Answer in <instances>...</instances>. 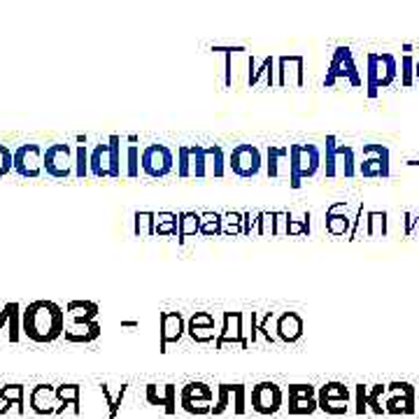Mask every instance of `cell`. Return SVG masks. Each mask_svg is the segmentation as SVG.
I'll list each match as a JSON object with an SVG mask.
<instances>
[{
	"instance_id": "obj_46",
	"label": "cell",
	"mask_w": 419,
	"mask_h": 419,
	"mask_svg": "<svg viewBox=\"0 0 419 419\" xmlns=\"http://www.w3.org/2000/svg\"><path fill=\"white\" fill-rule=\"evenodd\" d=\"M256 235H270L275 238V212H261L259 214V226H256Z\"/></svg>"
},
{
	"instance_id": "obj_24",
	"label": "cell",
	"mask_w": 419,
	"mask_h": 419,
	"mask_svg": "<svg viewBox=\"0 0 419 419\" xmlns=\"http://www.w3.org/2000/svg\"><path fill=\"white\" fill-rule=\"evenodd\" d=\"M226 154L221 150L219 145H212V147H205V171H207V177H217L221 180L228 171L226 166Z\"/></svg>"
},
{
	"instance_id": "obj_25",
	"label": "cell",
	"mask_w": 419,
	"mask_h": 419,
	"mask_svg": "<svg viewBox=\"0 0 419 419\" xmlns=\"http://www.w3.org/2000/svg\"><path fill=\"white\" fill-rule=\"evenodd\" d=\"M154 235L159 238H177L180 235V214L175 212H159L157 214V228Z\"/></svg>"
},
{
	"instance_id": "obj_30",
	"label": "cell",
	"mask_w": 419,
	"mask_h": 419,
	"mask_svg": "<svg viewBox=\"0 0 419 419\" xmlns=\"http://www.w3.org/2000/svg\"><path fill=\"white\" fill-rule=\"evenodd\" d=\"M82 387L79 384H58L56 387V398L58 403L63 405H72V410H75V415H79V403H82Z\"/></svg>"
},
{
	"instance_id": "obj_52",
	"label": "cell",
	"mask_w": 419,
	"mask_h": 419,
	"mask_svg": "<svg viewBox=\"0 0 419 419\" xmlns=\"http://www.w3.org/2000/svg\"><path fill=\"white\" fill-rule=\"evenodd\" d=\"M289 219H292V212H287V209L275 212V238H285V235H287Z\"/></svg>"
},
{
	"instance_id": "obj_19",
	"label": "cell",
	"mask_w": 419,
	"mask_h": 419,
	"mask_svg": "<svg viewBox=\"0 0 419 419\" xmlns=\"http://www.w3.org/2000/svg\"><path fill=\"white\" fill-rule=\"evenodd\" d=\"M277 58L275 56H266L261 61L259 65H256V58H254V54L249 56V75H247V84L249 86H256L259 84V79L263 77L266 79V86L268 89H273L275 86V82H277Z\"/></svg>"
},
{
	"instance_id": "obj_5",
	"label": "cell",
	"mask_w": 419,
	"mask_h": 419,
	"mask_svg": "<svg viewBox=\"0 0 419 419\" xmlns=\"http://www.w3.org/2000/svg\"><path fill=\"white\" fill-rule=\"evenodd\" d=\"M226 166L235 177L254 180L266 168V157L256 145H235L226 159Z\"/></svg>"
},
{
	"instance_id": "obj_34",
	"label": "cell",
	"mask_w": 419,
	"mask_h": 419,
	"mask_svg": "<svg viewBox=\"0 0 419 419\" xmlns=\"http://www.w3.org/2000/svg\"><path fill=\"white\" fill-rule=\"evenodd\" d=\"M124 157H126V168H124V175L128 180H135L140 177V157H143V152L138 150V145H128L124 150Z\"/></svg>"
},
{
	"instance_id": "obj_54",
	"label": "cell",
	"mask_w": 419,
	"mask_h": 419,
	"mask_svg": "<svg viewBox=\"0 0 419 419\" xmlns=\"http://www.w3.org/2000/svg\"><path fill=\"white\" fill-rule=\"evenodd\" d=\"M384 219H387L384 212H368V233L370 235L384 233V224H387Z\"/></svg>"
},
{
	"instance_id": "obj_47",
	"label": "cell",
	"mask_w": 419,
	"mask_h": 419,
	"mask_svg": "<svg viewBox=\"0 0 419 419\" xmlns=\"http://www.w3.org/2000/svg\"><path fill=\"white\" fill-rule=\"evenodd\" d=\"M401 84L403 86L415 84V56H403L401 58Z\"/></svg>"
},
{
	"instance_id": "obj_8",
	"label": "cell",
	"mask_w": 419,
	"mask_h": 419,
	"mask_svg": "<svg viewBox=\"0 0 419 419\" xmlns=\"http://www.w3.org/2000/svg\"><path fill=\"white\" fill-rule=\"evenodd\" d=\"M277 89H287V86H296L303 89L306 86V56L301 54H292V56H277Z\"/></svg>"
},
{
	"instance_id": "obj_16",
	"label": "cell",
	"mask_w": 419,
	"mask_h": 419,
	"mask_svg": "<svg viewBox=\"0 0 419 419\" xmlns=\"http://www.w3.org/2000/svg\"><path fill=\"white\" fill-rule=\"evenodd\" d=\"M289 147H277V145H268L266 150V175L270 180H280L287 177L289 180Z\"/></svg>"
},
{
	"instance_id": "obj_9",
	"label": "cell",
	"mask_w": 419,
	"mask_h": 419,
	"mask_svg": "<svg viewBox=\"0 0 419 419\" xmlns=\"http://www.w3.org/2000/svg\"><path fill=\"white\" fill-rule=\"evenodd\" d=\"M45 150L35 143L22 145L15 150V173L24 180H38L45 173Z\"/></svg>"
},
{
	"instance_id": "obj_59",
	"label": "cell",
	"mask_w": 419,
	"mask_h": 419,
	"mask_svg": "<svg viewBox=\"0 0 419 419\" xmlns=\"http://www.w3.org/2000/svg\"><path fill=\"white\" fill-rule=\"evenodd\" d=\"M231 58H233V54H226V56H224V84H226V86L233 84V65H231Z\"/></svg>"
},
{
	"instance_id": "obj_38",
	"label": "cell",
	"mask_w": 419,
	"mask_h": 419,
	"mask_svg": "<svg viewBox=\"0 0 419 419\" xmlns=\"http://www.w3.org/2000/svg\"><path fill=\"white\" fill-rule=\"evenodd\" d=\"M89 147L86 145H77L75 147V177L77 180H86L89 177Z\"/></svg>"
},
{
	"instance_id": "obj_61",
	"label": "cell",
	"mask_w": 419,
	"mask_h": 419,
	"mask_svg": "<svg viewBox=\"0 0 419 419\" xmlns=\"http://www.w3.org/2000/svg\"><path fill=\"white\" fill-rule=\"evenodd\" d=\"M356 403H359V412L366 410V391H363V387H356Z\"/></svg>"
},
{
	"instance_id": "obj_37",
	"label": "cell",
	"mask_w": 419,
	"mask_h": 419,
	"mask_svg": "<svg viewBox=\"0 0 419 419\" xmlns=\"http://www.w3.org/2000/svg\"><path fill=\"white\" fill-rule=\"evenodd\" d=\"M317 398H326V401H349V391L340 382H329L317 389Z\"/></svg>"
},
{
	"instance_id": "obj_27",
	"label": "cell",
	"mask_w": 419,
	"mask_h": 419,
	"mask_svg": "<svg viewBox=\"0 0 419 419\" xmlns=\"http://www.w3.org/2000/svg\"><path fill=\"white\" fill-rule=\"evenodd\" d=\"M198 233L200 235V212H191V209H187V212H180V245L184 242L187 238H191V235Z\"/></svg>"
},
{
	"instance_id": "obj_60",
	"label": "cell",
	"mask_w": 419,
	"mask_h": 419,
	"mask_svg": "<svg viewBox=\"0 0 419 419\" xmlns=\"http://www.w3.org/2000/svg\"><path fill=\"white\" fill-rule=\"evenodd\" d=\"M209 52H221L226 56V54H238V52H247L245 47H217V45H212V49Z\"/></svg>"
},
{
	"instance_id": "obj_49",
	"label": "cell",
	"mask_w": 419,
	"mask_h": 419,
	"mask_svg": "<svg viewBox=\"0 0 419 419\" xmlns=\"http://www.w3.org/2000/svg\"><path fill=\"white\" fill-rule=\"evenodd\" d=\"M289 398H317V387L313 384H289Z\"/></svg>"
},
{
	"instance_id": "obj_23",
	"label": "cell",
	"mask_w": 419,
	"mask_h": 419,
	"mask_svg": "<svg viewBox=\"0 0 419 419\" xmlns=\"http://www.w3.org/2000/svg\"><path fill=\"white\" fill-rule=\"evenodd\" d=\"M89 173L96 180H107L110 177V147L105 143H98L89 152Z\"/></svg>"
},
{
	"instance_id": "obj_39",
	"label": "cell",
	"mask_w": 419,
	"mask_h": 419,
	"mask_svg": "<svg viewBox=\"0 0 419 419\" xmlns=\"http://www.w3.org/2000/svg\"><path fill=\"white\" fill-rule=\"evenodd\" d=\"M187 333L193 342H198V345H207L212 340L217 342V338H219V331L212 329V326H187Z\"/></svg>"
},
{
	"instance_id": "obj_2",
	"label": "cell",
	"mask_w": 419,
	"mask_h": 419,
	"mask_svg": "<svg viewBox=\"0 0 419 419\" xmlns=\"http://www.w3.org/2000/svg\"><path fill=\"white\" fill-rule=\"evenodd\" d=\"M289 187L301 189L303 182L313 180L322 168V150L317 145H289Z\"/></svg>"
},
{
	"instance_id": "obj_18",
	"label": "cell",
	"mask_w": 419,
	"mask_h": 419,
	"mask_svg": "<svg viewBox=\"0 0 419 419\" xmlns=\"http://www.w3.org/2000/svg\"><path fill=\"white\" fill-rule=\"evenodd\" d=\"M326 231L335 238L349 235L352 231V219L347 217V203H333L326 207Z\"/></svg>"
},
{
	"instance_id": "obj_7",
	"label": "cell",
	"mask_w": 419,
	"mask_h": 419,
	"mask_svg": "<svg viewBox=\"0 0 419 419\" xmlns=\"http://www.w3.org/2000/svg\"><path fill=\"white\" fill-rule=\"evenodd\" d=\"M175 164H177L175 152L168 145H147L143 150V157H140V168L152 180L168 177L175 171Z\"/></svg>"
},
{
	"instance_id": "obj_57",
	"label": "cell",
	"mask_w": 419,
	"mask_h": 419,
	"mask_svg": "<svg viewBox=\"0 0 419 419\" xmlns=\"http://www.w3.org/2000/svg\"><path fill=\"white\" fill-rule=\"evenodd\" d=\"M164 394H166V415L173 417L177 412V401H175V384H164Z\"/></svg>"
},
{
	"instance_id": "obj_32",
	"label": "cell",
	"mask_w": 419,
	"mask_h": 419,
	"mask_svg": "<svg viewBox=\"0 0 419 419\" xmlns=\"http://www.w3.org/2000/svg\"><path fill=\"white\" fill-rule=\"evenodd\" d=\"M100 391H103V398H105L107 408H110V415H107V419H117L119 408H121V403H124V396L128 391V384H121L117 394H112V389L107 387V384H100Z\"/></svg>"
},
{
	"instance_id": "obj_12",
	"label": "cell",
	"mask_w": 419,
	"mask_h": 419,
	"mask_svg": "<svg viewBox=\"0 0 419 419\" xmlns=\"http://www.w3.org/2000/svg\"><path fill=\"white\" fill-rule=\"evenodd\" d=\"M187 333V322L182 313H161L159 315V352H168V345L180 342Z\"/></svg>"
},
{
	"instance_id": "obj_6",
	"label": "cell",
	"mask_w": 419,
	"mask_h": 419,
	"mask_svg": "<svg viewBox=\"0 0 419 419\" xmlns=\"http://www.w3.org/2000/svg\"><path fill=\"white\" fill-rule=\"evenodd\" d=\"M45 173L54 180H70L75 177V150L68 143L49 145L42 159Z\"/></svg>"
},
{
	"instance_id": "obj_22",
	"label": "cell",
	"mask_w": 419,
	"mask_h": 419,
	"mask_svg": "<svg viewBox=\"0 0 419 419\" xmlns=\"http://www.w3.org/2000/svg\"><path fill=\"white\" fill-rule=\"evenodd\" d=\"M359 175V161H356V152L349 145H338L335 147V177L352 180Z\"/></svg>"
},
{
	"instance_id": "obj_55",
	"label": "cell",
	"mask_w": 419,
	"mask_h": 419,
	"mask_svg": "<svg viewBox=\"0 0 419 419\" xmlns=\"http://www.w3.org/2000/svg\"><path fill=\"white\" fill-rule=\"evenodd\" d=\"M273 319H275V313H266L261 317V322H259V335H263V340L270 342V345L277 340V338L270 333V322H273Z\"/></svg>"
},
{
	"instance_id": "obj_33",
	"label": "cell",
	"mask_w": 419,
	"mask_h": 419,
	"mask_svg": "<svg viewBox=\"0 0 419 419\" xmlns=\"http://www.w3.org/2000/svg\"><path fill=\"white\" fill-rule=\"evenodd\" d=\"M107 147H110V180L121 177V138L119 135H110L107 138Z\"/></svg>"
},
{
	"instance_id": "obj_58",
	"label": "cell",
	"mask_w": 419,
	"mask_h": 419,
	"mask_svg": "<svg viewBox=\"0 0 419 419\" xmlns=\"http://www.w3.org/2000/svg\"><path fill=\"white\" fill-rule=\"evenodd\" d=\"M147 403L164 405V408H166V394H164V391H159L157 384H147Z\"/></svg>"
},
{
	"instance_id": "obj_21",
	"label": "cell",
	"mask_w": 419,
	"mask_h": 419,
	"mask_svg": "<svg viewBox=\"0 0 419 419\" xmlns=\"http://www.w3.org/2000/svg\"><path fill=\"white\" fill-rule=\"evenodd\" d=\"M98 315H100V306L93 301H70L65 306V317L70 319V324L98 322Z\"/></svg>"
},
{
	"instance_id": "obj_45",
	"label": "cell",
	"mask_w": 419,
	"mask_h": 419,
	"mask_svg": "<svg viewBox=\"0 0 419 419\" xmlns=\"http://www.w3.org/2000/svg\"><path fill=\"white\" fill-rule=\"evenodd\" d=\"M182 410H187L189 415H212V401H189V398H182Z\"/></svg>"
},
{
	"instance_id": "obj_15",
	"label": "cell",
	"mask_w": 419,
	"mask_h": 419,
	"mask_svg": "<svg viewBox=\"0 0 419 419\" xmlns=\"http://www.w3.org/2000/svg\"><path fill=\"white\" fill-rule=\"evenodd\" d=\"M29 405L35 415H56V408H58V398H56V387L52 384H38V387L31 389V396H29Z\"/></svg>"
},
{
	"instance_id": "obj_43",
	"label": "cell",
	"mask_w": 419,
	"mask_h": 419,
	"mask_svg": "<svg viewBox=\"0 0 419 419\" xmlns=\"http://www.w3.org/2000/svg\"><path fill=\"white\" fill-rule=\"evenodd\" d=\"M301 235H310V212L303 214L301 219H289L287 238H301Z\"/></svg>"
},
{
	"instance_id": "obj_4",
	"label": "cell",
	"mask_w": 419,
	"mask_h": 419,
	"mask_svg": "<svg viewBox=\"0 0 419 419\" xmlns=\"http://www.w3.org/2000/svg\"><path fill=\"white\" fill-rule=\"evenodd\" d=\"M338 82H345V84L354 86V89H359L363 84L361 72L354 61V54L347 45L335 47L333 56H331V63L326 68V75H324V86H326V89L335 86Z\"/></svg>"
},
{
	"instance_id": "obj_42",
	"label": "cell",
	"mask_w": 419,
	"mask_h": 419,
	"mask_svg": "<svg viewBox=\"0 0 419 419\" xmlns=\"http://www.w3.org/2000/svg\"><path fill=\"white\" fill-rule=\"evenodd\" d=\"M231 396H233V384H219V387H217V403L212 405V415L214 417L224 415L226 408L231 405Z\"/></svg>"
},
{
	"instance_id": "obj_28",
	"label": "cell",
	"mask_w": 419,
	"mask_h": 419,
	"mask_svg": "<svg viewBox=\"0 0 419 419\" xmlns=\"http://www.w3.org/2000/svg\"><path fill=\"white\" fill-rule=\"evenodd\" d=\"M200 235L203 238H219L224 235V226H221V214L219 212H200Z\"/></svg>"
},
{
	"instance_id": "obj_41",
	"label": "cell",
	"mask_w": 419,
	"mask_h": 419,
	"mask_svg": "<svg viewBox=\"0 0 419 419\" xmlns=\"http://www.w3.org/2000/svg\"><path fill=\"white\" fill-rule=\"evenodd\" d=\"M221 226H224V235H228V238L242 235V212H224L221 214Z\"/></svg>"
},
{
	"instance_id": "obj_10",
	"label": "cell",
	"mask_w": 419,
	"mask_h": 419,
	"mask_svg": "<svg viewBox=\"0 0 419 419\" xmlns=\"http://www.w3.org/2000/svg\"><path fill=\"white\" fill-rule=\"evenodd\" d=\"M389 150L384 145L368 143L361 150L359 175L361 177H389Z\"/></svg>"
},
{
	"instance_id": "obj_62",
	"label": "cell",
	"mask_w": 419,
	"mask_h": 419,
	"mask_svg": "<svg viewBox=\"0 0 419 419\" xmlns=\"http://www.w3.org/2000/svg\"><path fill=\"white\" fill-rule=\"evenodd\" d=\"M140 322H121V329H138Z\"/></svg>"
},
{
	"instance_id": "obj_17",
	"label": "cell",
	"mask_w": 419,
	"mask_h": 419,
	"mask_svg": "<svg viewBox=\"0 0 419 419\" xmlns=\"http://www.w3.org/2000/svg\"><path fill=\"white\" fill-rule=\"evenodd\" d=\"M22 313H24V308L15 301L5 303V306L0 308V333L8 331L10 342L22 340Z\"/></svg>"
},
{
	"instance_id": "obj_36",
	"label": "cell",
	"mask_w": 419,
	"mask_h": 419,
	"mask_svg": "<svg viewBox=\"0 0 419 419\" xmlns=\"http://www.w3.org/2000/svg\"><path fill=\"white\" fill-rule=\"evenodd\" d=\"M191 152V177L193 180H205L207 171H205V147L203 145H191L189 147Z\"/></svg>"
},
{
	"instance_id": "obj_51",
	"label": "cell",
	"mask_w": 419,
	"mask_h": 419,
	"mask_svg": "<svg viewBox=\"0 0 419 419\" xmlns=\"http://www.w3.org/2000/svg\"><path fill=\"white\" fill-rule=\"evenodd\" d=\"M319 403V410L329 412V415H342L347 412V401H326V398H317Z\"/></svg>"
},
{
	"instance_id": "obj_48",
	"label": "cell",
	"mask_w": 419,
	"mask_h": 419,
	"mask_svg": "<svg viewBox=\"0 0 419 419\" xmlns=\"http://www.w3.org/2000/svg\"><path fill=\"white\" fill-rule=\"evenodd\" d=\"M15 171V152L8 145H0V177Z\"/></svg>"
},
{
	"instance_id": "obj_50",
	"label": "cell",
	"mask_w": 419,
	"mask_h": 419,
	"mask_svg": "<svg viewBox=\"0 0 419 419\" xmlns=\"http://www.w3.org/2000/svg\"><path fill=\"white\" fill-rule=\"evenodd\" d=\"M259 214L261 212H242V235H245V238H252V233H256Z\"/></svg>"
},
{
	"instance_id": "obj_56",
	"label": "cell",
	"mask_w": 419,
	"mask_h": 419,
	"mask_svg": "<svg viewBox=\"0 0 419 419\" xmlns=\"http://www.w3.org/2000/svg\"><path fill=\"white\" fill-rule=\"evenodd\" d=\"M187 326H212L214 329V315L212 313H193L189 317Z\"/></svg>"
},
{
	"instance_id": "obj_26",
	"label": "cell",
	"mask_w": 419,
	"mask_h": 419,
	"mask_svg": "<svg viewBox=\"0 0 419 419\" xmlns=\"http://www.w3.org/2000/svg\"><path fill=\"white\" fill-rule=\"evenodd\" d=\"M154 228H157V212H135L133 214V233L138 238H154Z\"/></svg>"
},
{
	"instance_id": "obj_3",
	"label": "cell",
	"mask_w": 419,
	"mask_h": 419,
	"mask_svg": "<svg viewBox=\"0 0 419 419\" xmlns=\"http://www.w3.org/2000/svg\"><path fill=\"white\" fill-rule=\"evenodd\" d=\"M398 77V58L394 54H368L366 56V93L375 98L380 89H389Z\"/></svg>"
},
{
	"instance_id": "obj_31",
	"label": "cell",
	"mask_w": 419,
	"mask_h": 419,
	"mask_svg": "<svg viewBox=\"0 0 419 419\" xmlns=\"http://www.w3.org/2000/svg\"><path fill=\"white\" fill-rule=\"evenodd\" d=\"M182 398H189V401H214V391L207 387L205 382H189L182 387L180 391Z\"/></svg>"
},
{
	"instance_id": "obj_20",
	"label": "cell",
	"mask_w": 419,
	"mask_h": 419,
	"mask_svg": "<svg viewBox=\"0 0 419 419\" xmlns=\"http://www.w3.org/2000/svg\"><path fill=\"white\" fill-rule=\"evenodd\" d=\"M100 333H103V326L98 322H91V324H68L65 326V342H72V345H91L96 342Z\"/></svg>"
},
{
	"instance_id": "obj_44",
	"label": "cell",
	"mask_w": 419,
	"mask_h": 419,
	"mask_svg": "<svg viewBox=\"0 0 419 419\" xmlns=\"http://www.w3.org/2000/svg\"><path fill=\"white\" fill-rule=\"evenodd\" d=\"M177 177H191V152H189L187 145L177 147Z\"/></svg>"
},
{
	"instance_id": "obj_40",
	"label": "cell",
	"mask_w": 419,
	"mask_h": 419,
	"mask_svg": "<svg viewBox=\"0 0 419 419\" xmlns=\"http://www.w3.org/2000/svg\"><path fill=\"white\" fill-rule=\"evenodd\" d=\"M289 415H313L319 408L317 398H289Z\"/></svg>"
},
{
	"instance_id": "obj_11",
	"label": "cell",
	"mask_w": 419,
	"mask_h": 419,
	"mask_svg": "<svg viewBox=\"0 0 419 419\" xmlns=\"http://www.w3.org/2000/svg\"><path fill=\"white\" fill-rule=\"evenodd\" d=\"M285 394L275 382H259L252 387V410L256 415H275L282 408Z\"/></svg>"
},
{
	"instance_id": "obj_53",
	"label": "cell",
	"mask_w": 419,
	"mask_h": 419,
	"mask_svg": "<svg viewBox=\"0 0 419 419\" xmlns=\"http://www.w3.org/2000/svg\"><path fill=\"white\" fill-rule=\"evenodd\" d=\"M245 384H233V412L235 415H245Z\"/></svg>"
},
{
	"instance_id": "obj_63",
	"label": "cell",
	"mask_w": 419,
	"mask_h": 419,
	"mask_svg": "<svg viewBox=\"0 0 419 419\" xmlns=\"http://www.w3.org/2000/svg\"><path fill=\"white\" fill-rule=\"evenodd\" d=\"M415 82H419V56L415 58Z\"/></svg>"
},
{
	"instance_id": "obj_1",
	"label": "cell",
	"mask_w": 419,
	"mask_h": 419,
	"mask_svg": "<svg viewBox=\"0 0 419 419\" xmlns=\"http://www.w3.org/2000/svg\"><path fill=\"white\" fill-rule=\"evenodd\" d=\"M22 333L35 345H52L65 333V310L54 301H33L22 313Z\"/></svg>"
},
{
	"instance_id": "obj_29",
	"label": "cell",
	"mask_w": 419,
	"mask_h": 419,
	"mask_svg": "<svg viewBox=\"0 0 419 419\" xmlns=\"http://www.w3.org/2000/svg\"><path fill=\"white\" fill-rule=\"evenodd\" d=\"M0 398H3L5 403H15L19 415L26 412V387L24 384H5V387H0Z\"/></svg>"
},
{
	"instance_id": "obj_14",
	"label": "cell",
	"mask_w": 419,
	"mask_h": 419,
	"mask_svg": "<svg viewBox=\"0 0 419 419\" xmlns=\"http://www.w3.org/2000/svg\"><path fill=\"white\" fill-rule=\"evenodd\" d=\"M240 345V349H247L249 345L242 335V313H224L221 317V331L214 342V349H224V345Z\"/></svg>"
},
{
	"instance_id": "obj_35",
	"label": "cell",
	"mask_w": 419,
	"mask_h": 419,
	"mask_svg": "<svg viewBox=\"0 0 419 419\" xmlns=\"http://www.w3.org/2000/svg\"><path fill=\"white\" fill-rule=\"evenodd\" d=\"M324 157H322V166L326 177L333 180L335 177V147H338V138L335 135H326V143H324Z\"/></svg>"
},
{
	"instance_id": "obj_13",
	"label": "cell",
	"mask_w": 419,
	"mask_h": 419,
	"mask_svg": "<svg viewBox=\"0 0 419 419\" xmlns=\"http://www.w3.org/2000/svg\"><path fill=\"white\" fill-rule=\"evenodd\" d=\"M303 333H306V322L299 313L289 310V313H282L275 317V338L287 345L299 342Z\"/></svg>"
},
{
	"instance_id": "obj_64",
	"label": "cell",
	"mask_w": 419,
	"mask_h": 419,
	"mask_svg": "<svg viewBox=\"0 0 419 419\" xmlns=\"http://www.w3.org/2000/svg\"><path fill=\"white\" fill-rule=\"evenodd\" d=\"M408 166H419V161H408Z\"/></svg>"
}]
</instances>
